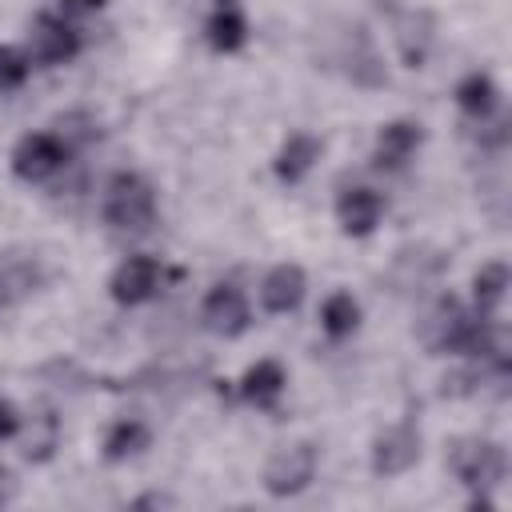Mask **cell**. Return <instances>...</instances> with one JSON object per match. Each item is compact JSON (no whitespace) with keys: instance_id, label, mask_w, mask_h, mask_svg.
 I'll list each match as a JSON object with an SVG mask.
<instances>
[{"instance_id":"6da1fadb","label":"cell","mask_w":512,"mask_h":512,"mask_svg":"<svg viewBox=\"0 0 512 512\" xmlns=\"http://www.w3.org/2000/svg\"><path fill=\"white\" fill-rule=\"evenodd\" d=\"M100 216L112 232H148L156 224V188L140 172H112L100 192Z\"/></svg>"},{"instance_id":"7a4b0ae2","label":"cell","mask_w":512,"mask_h":512,"mask_svg":"<svg viewBox=\"0 0 512 512\" xmlns=\"http://www.w3.org/2000/svg\"><path fill=\"white\" fill-rule=\"evenodd\" d=\"M444 460H448L452 476L460 484H468L472 492H488L500 480H508V452H504V444L484 440V436H460V440H452V448H448Z\"/></svg>"},{"instance_id":"3957f363","label":"cell","mask_w":512,"mask_h":512,"mask_svg":"<svg viewBox=\"0 0 512 512\" xmlns=\"http://www.w3.org/2000/svg\"><path fill=\"white\" fill-rule=\"evenodd\" d=\"M72 160V144L56 132V128H40V132H24L16 144H12V176L24 180V184H44L52 176H60Z\"/></svg>"},{"instance_id":"277c9868","label":"cell","mask_w":512,"mask_h":512,"mask_svg":"<svg viewBox=\"0 0 512 512\" xmlns=\"http://www.w3.org/2000/svg\"><path fill=\"white\" fill-rule=\"evenodd\" d=\"M320 468V452L312 440H292V444H276L264 460V492L276 500L300 496Z\"/></svg>"},{"instance_id":"5b68a950","label":"cell","mask_w":512,"mask_h":512,"mask_svg":"<svg viewBox=\"0 0 512 512\" xmlns=\"http://www.w3.org/2000/svg\"><path fill=\"white\" fill-rule=\"evenodd\" d=\"M84 48L72 16L64 12H40L32 24H28V40H24V52L32 56V64H44V68H60L68 60H76Z\"/></svg>"},{"instance_id":"8992f818","label":"cell","mask_w":512,"mask_h":512,"mask_svg":"<svg viewBox=\"0 0 512 512\" xmlns=\"http://www.w3.org/2000/svg\"><path fill=\"white\" fill-rule=\"evenodd\" d=\"M164 288V264L148 252H132L124 256L112 276H108V296L120 304V308H140L148 300H156Z\"/></svg>"},{"instance_id":"52a82bcc","label":"cell","mask_w":512,"mask_h":512,"mask_svg":"<svg viewBox=\"0 0 512 512\" xmlns=\"http://www.w3.org/2000/svg\"><path fill=\"white\" fill-rule=\"evenodd\" d=\"M200 320L208 332L224 336V340H236L252 328V304L244 296V288H236L232 280H220L204 292L200 300Z\"/></svg>"},{"instance_id":"ba28073f","label":"cell","mask_w":512,"mask_h":512,"mask_svg":"<svg viewBox=\"0 0 512 512\" xmlns=\"http://www.w3.org/2000/svg\"><path fill=\"white\" fill-rule=\"evenodd\" d=\"M420 456H424V436H420V428L416 424H388L376 440H372V472L376 476H404V472H412L416 464H420Z\"/></svg>"},{"instance_id":"9c48e42d","label":"cell","mask_w":512,"mask_h":512,"mask_svg":"<svg viewBox=\"0 0 512 512\" xmlns=\"http://www.w3.org/2000/svg\"><path fill=\"white\" fill-rule=\"evenodd\" d=\"M420 144H424L420 120L396 116V120L380 124V132H376V140H372V164H376L380 172H404V168L416 160Z\"/></svg>"},{"instance_id":"30bf717a","label":"cell","mask_w":512,"mask_h":512,"mask_svg":"<svg viewBox=\"0 0 512 512\" xmlns=\"http://www.w3.org/2000/svg\"><path fill=\"white\" fill-rule=\"evenodd\" d=\"M284 392H288V368H284L276 356L252 360V364L240 372V380H236V396H240L248 408H256V412H272V408L284 400Z\"/></svg>"},{"instance_id":"8fae6325","label":"cell","mask_w":512,"mask_h":512,"mask_svg":"<svg viewBox=\"0 0 512 512\" xmlns=\"http://www.w3.org/2000/svg\"><path fill=\"white\" fill-rule=\"evenodd\" d=\"M380 220H384V196L372 184H352L336 196V224L344 236L364 240L380 228Z\"/></svg>"},{"instance_id":"7c38bea8","label":"cell","mask_w":512,"mask_h":512,"mask_svg":"<svg viewBox=\"0 0 512 512\" xmlns=\"http://www.w3.org/2000/svg\"><path fill=\"white\" fill-rule=\"evenodd\" d=\"M256 296H260V308H264L268 316H288V312H296V308L304 304V296H308V276H304V268L292 264V260L272 264V268L264 272Z\"/></svg>"},{"instance_id":"4fadbf2b","label":"cell","mask_w":512,"mask_h":512,"mask_svg":"<svg viewBox=\"0 0 512 512\" xmlns=\"http://www.w3.org/2000/svg\"><path fill=\"white\" fill-rule=\"evenodd\" d=\"M320 156H324V140L312 136V132H304V128H296V132H288L280 140V148L272 156V172H276L280 184H300L316 168Z\"/></svg>"},{"instance_id":"5bb4252c","label":"cell","mask_w":512,"mask_h":512,"mask_svg":"<svg viewBox=\"0 0 512 512\" xmlns=\"http://www.w3.org/2000/svg\"><path fill=\"white\" fill-rule=\"evenodd\" d=\"M248 32H252V24H248V12L240 8V0H216V8L204 20V40L220 56L240 52L248 44Z\"/></svg>"},{"instance_id":"9a60e30c","label":"cell","mask_w":512,"mask_h":512,"mask_svg":"<svg viewBox=\"0 0 512 512\" xmlns=\"http://www.w3.org/2000/svg\"><path fill=\"white\" fill-rule=\"evenodd\" d=\"M452 100H456V108H460L468 120L488 124V120L500 112V100H504V96H500V84L492 80V72L472 68V72H464V76L456 80Z\"/></svg>"},{"instance_id":"2e32d148","label":"cell","mask_w":512,"mask_h":512,"mask_svg":"<svg viewBox=\"0 0 512 512\" xmlns=\"http://www.w3.org/2000/svg\"><path fill=\"white\" fill-rule=\"evenodd\" d=\"M436 44V16L424 8H408L404 16H396V52L408 68H420L428 60Z\"/></svg>"},{"instance_id":"e0dca14e","label":"cell","mask_w":512,"mask_h":512,"mask_svg":"<svg viewBox=\"0 0 512 512\" xmlns=\"http://www.w3.org/2000/svg\"><path fill=\"white\" fill-rule=\"evenodd\" d=\"M148 444H152V428L140 416H116L100 436V456L108 464H124V460H136Z\"/></svg>"},{"instance_id":"ac0fdd59","label":"cell","mask_w":512,"mask_h":512,"mask_svg":"<svg viewBox=\"0 0 512 512\" xmlns=\"http://www.w3.org/2000/svg\"><path fill=\"white\" fill-rule=\"evenodd\" d=\"M508 284H512L508 264H504V260H484V264L472 272V312L496 320V312H500L504 300H508Z\"/></svg>"},{"instance_id":"d6986e66","label":"cell","mask_w":512,"mask_h":512,"mask_svg":"<svg viewBox=\"0 0 512 512\" xmlns=\"http://www.w3.org/2000/svg\"><path fill=\"white\" fill-rule=\"evenodd\" d=\"M360 320H364V308H360V300H356L348 288H336V292L324 296V304H320V328H324L328 340H348V336H356Z\"/></svg>"},{"instance_id":"ffe728a7","label":"cell","mask_w":512,"mask_h":512,"mask_svg":"<svg viewBox=\"0 0 512 512\" xmlns=\"http://www.w3.org/2000/svg\"><path fill=\"white\" fill-rule=\"evenodd\" d=\"M32 76V56L20 44H0V92H20Z\"/></svg>"},{"instance_id":"44dd1931","label":"cell","mask_w":512,"mask_h":512,"mask_svg":"<svg viewBox=\"0 0 512 512\" xmlns=\"http://www.w3.org/2000/svg\"><path fill=\"white\" fill-rule=\"evenodd\" d=\"M20 432H24V416H20V408H16L12 400H4V396H0V444L16 440Z\"/></svg>"},{"instance_id":"7402d4cb","label":"cell","mask_w":512,"mask_h":512,"mask_svg":"<svg viewBox=\"0 0 512 512\" xmlns=\"http://www.w3.org/2000/svg\"><path fill=\"white\" fill-rule=\"evenodd\" d=\"M108 0H60V12L64 16H88V12H100Z\"/></svg>"},{"instance_id":"603a6c76","label":"cell","mask_w":512,"mask_h":512,"mask_svg":"<svg viewBox=\"0 0 512 512\" xmlns=\"http://www.w3.org/2000/svg\"><path fill=\"white\" fill-rule=\"evenodd\" d=\"M4 480H8V468H0V500H4Z\"/></svg>"}]
</instances>
